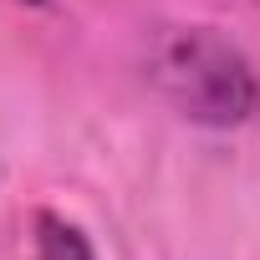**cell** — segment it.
<instances>
[{
  "instance_id": "6da1fadb",
  "label": "cell",
  "mask_w": 260,
  "mask_h": 260,
  "mask_svg": "<svg viewBox=\"0 0 260 260\" xmlns=\"http://www.w3.org/2000/svg\"><path fill=\"white\" fill-rule=\"evenodd\" d=\"M158 97L199 127H240L260 112V77L250 56L214 26H174L148 51Z\"/></svg>"
},
{
  "instance_id": "7a4b0ae2",
  "label": "cell",
  "mask_w": 260,
  "mask_h": 260,
  "mask_svg": "<svg viewBox=\"0 0 260 260\" xmlns=\"http://www.w3.org/2000/svg\"><path fill=\"white\" fill-rule=\"evenodd\" d=\"M31 250H36V260H97L92 240L72 219H61L51 209H36V219H31Z\"/></svg>"
},
{
  "instance_id": "3957f363",
  "label": "cell",
  "mask_w": 260,
  "mask_h": 260,
  "mask_svg": "<svg viewBox=\"0 0 260 260\" xmlns=\"http://www.w3.org/2000/svg\"><path fill=\"white\" fill-rule=\"evenodd\" d=\"M21 6H46V0H21Z\"/></svg>"
}]
</instances>
